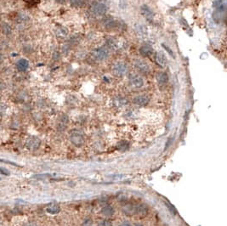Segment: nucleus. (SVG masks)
<instances>
[{
	"label": "nucleus",
	"instance_id": "nucleus-27",
	"mask_svg": "<svg viewBox=\"0 0 227 226\" xmlns=\"http://www.w3.org/2000/svg\"><path fill=\"white\" fill-rule=\"evenodd\" d=\"M78 42H79V38L77 36H73V37L70 38L69 43L71 45H75V44H78Z\"/></svg>",
	"mask_w": 227,
	"mask_h": 226
},
{
	"label": "nucleus",
	"instance_id": "nucleus-14",
	"mask_svg": "<svg viewBox=\"0 0 227 226\" xmlns=\"http://www.w3.org/2000/svg\"><path fill=\"white\" fill-rule=\"evenodd\" d=\"M148 212V207L146 204H137L135 205V215L145 216Z\"/></svg>",
	"mask_w": 227,
	"mask_h": 226
},
{
	"label": "nucleus",
	"instance_id": "nucleus-32",
	"mask_svg": "<svg viewBox=\"0 0 227 226\" xmlns=\"http://www.w3.org/2000/svg\"><path fill=\"white\" fill-rule=\"evenodd\" d=\"M118 226H132V224H131L130 222H123V223H121Z\"/></svg>",
	"mask_w": 227,
	"mask_h": 226
},
{
	"label": "nucleus",
	"instance_id": "nucleus-26",
	"mask_svg": "<svg viewBox=\"0 0 227 226\" xmlns=\"http://www.w3.org/2000/svg\"><path fill=\"white\" fill-rule=\"evenodd\" d=\"M98 226H112V221L104 219V220L101 221L100 223H98Z\"/></svg>",
	"mask_w": 227,
	"mask_h": 226
},
{
	"label": "nucleus",
	"instance_id": "nucleus-15",
	"mask_svg": "<svg viewBox=\"0 0 227 226\" xmlns=\"http://www.w3.org/2000/svg\"><path fill=\"white\" fill-rule=\"evenodd\" d=\"M153 52L154 50H153L152 47L149 44H144L140 48V53L144 57H149L153 54Z\"/></svg>",
	"mask_w": 227,
	"mask_h": 226
},
{
	"label": "nucleus",
	"instance_id": "nucleus-30",
	"mask_svg": "<svg viewBox=\"0 0 227 226\" xmlns=\"http://www.w3.org/2000/svg\"><path fill=\"white\" fill-rule=\"evenodd\" d=\"M0 162H3V163H9L10 165H13V166H15V167H19V165H17L15 163H12V162H9V161H6V160H0Z\"/></svg>",
	"mask_w": 227,
	"mask_h": 226
},
{
	"label": "nucleus",
	"instance_id": "nucleus-22",
	"mask_svg": "<svg viewBox=\"0 0 227 226\" xmlns=\"http://www.w3.org/2000/svg\"><path fill=\"white\" fill-rule=\"evenodd\" d=\"M68 2L72 7H82L86 3L85 0H68Z\"/></svg>",
	"mask_w": 227,
	"mask_h": 226
},
{
	"label": "nucleus",
	"instance_id": "nucleus-11",
	"mask_svg": "<svg viewBox=\"0 0 227 226\" xmlns=\"http://www.w3.org/2000/svg\"><path fill=\"white\" fill-rule=\"evenodd\" d=\"M156 80L158 82V85L163 86V85L167 84L169 80V77L167 72H159L156 75Z\"/></svg>",
	"mask_w": 227,
	"mask_h": 226
},
{
	"label": "nucleus",
	"instance_id": "nucleus-20",
	"mask_svg": "<svg viewBox=\"0 0 227 226\" xmlns=\"http://www.w3.org/2000/svg\"><path fill=\"white\" fill-rule=\"evenodd\" d=\"M46 211L49 214H58L60 212V207L59 205L53 204V205H50L47 207Z\"/></svg>",
	"mask_w": 227,
	"mask_h": 226
},
{
	"label": "nucleus",
	"instance_id": "nucleus-25",
	"mask_svg": "<svg viewBox=\"0 0 227 226\" xmlns=\"http://www.w3.org/2000/svg\"><path fill=\"white\" fill-rule=\"evenodd\" d=\"M137 29H138L137 32H138L139 34L141 35V36H146V35H147V28L144 26H142V25H140V26L137 27Z\"/></svg>",
	"mask_w": 227,
	"mask_h": 226
},
{
	"label": "nucleus",
	"instance_id": "nucleus-13",
	"mask_svg": "<svg viewBox=\"0 0 227 226\" xmlns=\"http://www.w3.org/2000/svg\"><path fill=\"white\" fill-rule=\"evenodd\" d=\"M15 66L19 72H24L27 71L30 66V64H29V61L25 58H21L20 60H18L15 63Z\"/></svg>",
	"mask_w": 227,
	"mask_h": 226
},
{
	"label": "nucleus",
	"instance_id": "nucleus-5",
	"mask_svg": "<svg viewBox=\"0 0 227 226\" xmlns=\"http://www.w3.org/2000/svg\"><path fill=\"white\" fill-rule=\"evenodd\" d=\"M135 68L141 73H148L150 72V66L146 60H141V59H136L134 62Z\"/></svg>",
	"mask_w": 227,
	"mask_h": 226
},
{
	"label": "nucleus",
	"instance_id": "nucleus-29",
	"mask_svg": "<svg viewBox=\"0 0 227 226\" xmlns=\"http://www.w3.org/2000/svg\"><path fill=\"white\" fill-rule=\"evenodd\" d=\"M0 174L5 175V176H9L10 175V172L8 169L4 168H0Z\"/></svg>",
	"mask_w": 227,
	"mask_h": 226
},
{
	"label": "nucleus",
	"instance_id": "nucleus-4",
	"mask_svg": "<svg viewBox=\"0 0 227 226\" xmlns=\"http://www.w3.org/2000/svg\"><path fill=\"white\" fill-rule=\"evenodd\" d=\"M129 84H130V88H132V89H140L143 88L145 85V80L141 75L133 73V74H130L129 77Z\"/></svg>",
	"mask_w": 227,
	"mask_h": 226
},
{
	"label": "nucleus",
	"instance_id": "nucleus-9",
	"mask_svg": "<svg viewBox=\"0 0 227 226\" xmlns=\"http://www.w3.org/2000/svg\"><path fill=\"white\" fill-rule=\"evenodd\" d=\"M150 102V97L147 95H140L133 99V103L138 106H146Z\"/></svg>",
	"mask_w": 227,
	"mask_h": 226
},
{
	"label": "nucleus",
	"instance_id": "nucleus-34",
	"mask_svg": "<svg viewBox=\"0 0 227 226\" xmlns=\"http://www.w3.org/2000/svg\"><path fill=\"white\" fill-rule=\"evenodd\" d=\"M25 226H38L37 224V223H27V224H26Z\"/></svg>",
	"mask_w": 227,
	"mask_h": 226
},
{
	"label": "nucleus",
	"instance_id": "nucleus-19",
	"mask_svg": "<svg viewBox=\"0 0 227 226\" xmlns=\"http://www.w3.org/2000/svg\"><path fill=\"white\" fill-rule=\"evenodd\" d=\"M101 214L105 216V217H111L112 215H114L115 213V209L114 207L110 205H107V206H104L101 210Z\"/></svg>",
	"mask_w": 227,
	"mask_h": 226
},
{
	"label": "nucleus",
	"instance_id": "nucleus-35",
	"mask_svg": "<svg viewBox=\"0 0 227 226\" xmlns=\"http://www.w3.org/2000/svg\"><path fill=\"white\" fill-rule=\"evenodd\" d=\"M135 226H143V224H141V223H136Z\"/></svg>",
	"mask_w": 227,
	"mask_h": 226
},
{
	"label": "nucleus",
	"instance_id": "nucleus-17",
	"mask_svg": "<svg viewBox=\"0 0 227 226\" xmlns=\"http://www.w3.org/2000/svg\"><path fill=\"white\" fill-rule=\"evenodd\" d=\"M213 7L218 12H224L226 8L225 0H215L213 1Z\"/></svg>",
	"mask_w": 227,
	"mask_h": 226
},
{
	"label": "nucleus",
	"instance_id": "nucleus-12",
	"mask_svg": "<svg viewBox=\"0 0 227 226\" xmlns=\"http://www.w3.org/2000/svg\"><path fill=\"white\" fill-rule=\"evenodd\" d=\"M155 61L158 66H160L161 67H165L167 66L168 59L163 52H158L155 54Z\"/></svg>",
	"mask_w": 227,
	"mask_h": 226
},
{
	"label": "nucleus",
	"instance_id": "nucleus-6",
	"mask_svg": "<svg viewBox=\"0 0 227 226\" xmlns=\"http://www.w3.org/2000/svg\"><path fill=\"white\" fill-rule=\"evenodd\" d=\"M70 140L77 147H80L84 144V135H82V133L78 131L72 132L71 135H70Z\"/></svg>",
	"mask_w": 227,
	"mask_h": 226
},
{
	"label": "nucleus",
	"instance_id": "nucleus-3",
	"mask_svg": "<svg viewBox=\"0 0 227 226\" xmlns=\"http://www.w3.org/2000/svg\"><path fill=\"white\" fill-rule=\"evenodd\" d=\"M91 54H92L93 58H94L95 60L104 61V60H107V59L109 58L110 52L109 49H107L105 46H102V47L95 48L92 51Z\"/></svg>",
	"mask_w": 227,
	"mask_h": 226
},
{
	"label": "nucleus",
	"instance_id": "nucleus-2",
	"mask_svg": "<svg viewBox=\"0 0 227 226\" xmlns=\"http://www.w3.org/2000/svg\"><path fill=\"white\" fill-rule=\"evenodd\" d=\"M112 72L114 76L118 77H123L126 76L129 72V66L124 61H117L113 64Z\"/></svg>",
	"mask_w": 227,
	"mask_h": 226
},
{
	"label": "nucleus",
	"instance_id": "nucleus-1",
	"mask_svg": "<svg viewBox=\"0 0 227 226\" xmlns=\"http://www.w3.org/2000/svg\"><path fill=\"white\" fill-rule=\"evenodd\" d=\"M108 10V5L104 1H95L92 3L89 9V13L94 17H101L103 16Z\"/></svg>",
	"mask_w": 227,
	"mask_h": 226
},
{
	"label": "nucleus",
	"instance_id": "nucleus-28",
	"mask_svg": "<svg viewBox=\"0 0 227 226\" xmlns=\"http://www.w3.org/2000/svg\"><path fill=\"white\" fill-rule=\"evenodd\" d=\"M82 226H93V220L91 218H86L82 223Z\"/></svg>",
	"mask_w": 227,
	"mask_h": 226
},
{
	"label": "nucleus",
	"instance_id": "nucleus-33",
	"mask_svg": "<svg viewBox=\"0 0 227 226\" xmlns=\"http://www.w3.org/2000/svg\"><path fill=\"white\" fill-rule=\"evenodd\" d=\"M58 3H60V4H63V3H66V0H55Z\"/></svg>",
	"mask_w": 227,
	"mask_h": 226
},
{
	"label": "nucleus",
	"instance_id": "nucleus-18",
	"mask_svg": "<svg viewBox=\"0 0 227 226\" xmlns=\"http://www.w3.org/2000/svg\"><path fill=\"white\" fill-rule=\"evenodd\" d=\"M113 104L116 107H118V108H121V107H124V106H127L129 104V100H127L126 98L122 97V96H118V97H116L114 100H113Z\"/></svg>",
	"mask_w": 227,
	"mask_h": 226
},
{
	"label": "nucleus",
	"instance_id": "nucleus-23",
	"mask_svg": "<svg viewBox=\"0 0 227 226\" xmlns=\"http://www.w3.org/2000/svg\"><path fill=\"white\" fill-rule=\"evenodd\" d=\"M2 32L4 35H10L12 32L11 26H9L8 23H3L2 24Z\"/></svg>",
	"mask_w": 227,
	"mask_h": 226
},
{
	"label": "nucleus",
	"instance_id": "nucleus-10",
	"mask_svg": "<svg viewBox=\"0 0 227 226\" xmlns=\"http://www.w3.org/2000/svg\"><path fill=\"white\" fill-rule=\"evenodd\" d=\"M106 48L108 49H111V50H117L119 48V41H118V38L113 37H107L106 39Z\"/></svg>",
	"mask_w": 227,
	"mask_h": 226
},
{
	"label": "nucleus",
	"instance_id": "nucleus-36",
	"mask_svg": "<svg viewBox=\"0 0 227 226\" xmlns=\"http://www.w3.org/2000/svg\"><path fill=\"white\" fill-rule=\"evenodd\" d=\"M85 1H86V2H87V1H88V0H85Z\"/></svg>",
	"mask_w": 227,
	"mask_h": 226
},
{
	"label": "nucleus",
	"instance_id": "nucleus-7",
	"mask_svg": "<svg viewBox=\"0 0 227 226\" xmlns=\"http://www.w3.org/2000/svg\"><path fill=\"white\" fill-rule=\"evenodd\" d=\"M141 12L144 18H146L148 21H152L155 18L154 11L151 9V7H149L147 4H143V5L141 6Z\"/></svg>",
	"mask_w": 227,
	"mask_h": 226
},
{
	"label": "nucleus",
	"instance_id": "nucleus-8",
	"mask_svg": "<svg viewBox=\"0 0 227 226\" xmlns=\"http://www.w3.org/2000/svg\"><path fill=\"white\" fill-rule=\"evenodd\" d=\"M41 145V140L37 137H32L28 138L26 141V148L30 151H36L39 148Z\"/></svg>",
	"mask_w": 227,
	"mask_h": 226
},
{
	"label": "nucleus",
	"instance_id": "nucleus-24",
	"mask_svg": "<svg viewBox=\"0 0 227 226\" xmlns=\"http://www.w3.org/2000/svg\"><path fill=\"white\" fill-rule=\"evenodd\" d=\"M129 146H130V144H129V142H127V141H121V142H119V144H118V148L120 151H126L128 148H129Z\"/></svg>",
	"mask_w": 227,
	"mask_h": 226
},
{
	"label": "nucleus",
	"instance_id": "nucleus-21",
	"mask_svg": "<svg viewBox=\"0 0 227 226\" xmlns=\"http://www.w3.org/2000/svg\"><path fill=\"white\" fill-rule=\"evenodd\" d=\"M55 33H56L58 37H65L68 35V30L66 27H64V26H59L55 30Z\"/></svg>",
	"mask_w": 227,
	"mask_h": 226
},
{
	"label": "nucleus",
	"instance_id": "nucleus-31",
	"mask_svg": "<svg viewBox=\"0 0 227 226\" xmlns=\"http://www.w3.org/2000/svg\"><path fill=\"white\" fill-rule=\"evenodd\" d=\"M167 205H168V207H169V208L170 209V210H171V212H172V213H175V212H176V210H175V209H174V207H173L172 206V205H169V204H168L167 203Z\"/></svg>",
	"mask_w": 227,
	"mask_h": 226
},
{
	"label": "nucleus",
	"instance_id": "nucleus-16",
	"mask_svg": "<svg viewBox=\"0 0 227 226\" xmlns=\"http://www.w3.org/2000/svg\"><path fill=\"white\" fill-rule=\"evenodd\" d=\"M102 23H103L104 26L107 29H113L118 26L117 20L112 17H106L102 20Z\"/></svg>",
	"mask_w": 227,
	"mask_h": 226
}]
</instances>
